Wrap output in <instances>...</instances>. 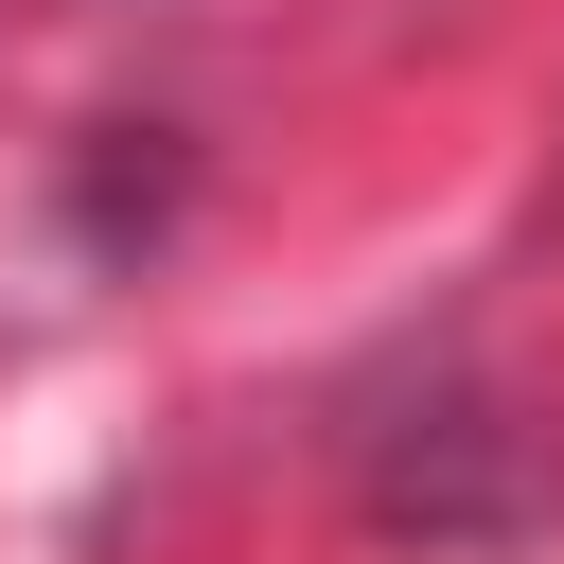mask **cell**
I'll return each instance as SVG.
<instances>
[]
</instances>
